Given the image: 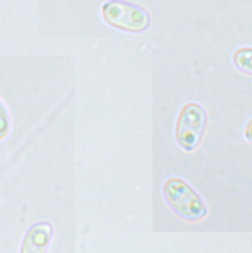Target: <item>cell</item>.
Instances as JSON below:
<instances>
[{
    "label": "cell",
    "instance_id": "obj_7",
    "mask_svg": "<svg viewBox=\"0 0 252 253\" xmlns=\"http://www.w3.org/2000/svg\"><path fill=\"white\" fill-rule=\"evenodd\" d=\"M243 133L245 140L252 145V116L245 124Z\"/></svg>",
    "mask_w": 252,
    "mask_h": 253
},
{
    "label": "cell",
    "instance_id": "obj_3",
    "mask_svg": "<svg viewBox=\"0 0 252 253\" xmlns=\"http://www.w3.org/2000/svg\"><path fill=\"white\" fill-rule=\"evenodd\" d=\"M103 19L113 28L142 33L151 25V16L144 7L125 1H106L102 7Z\"/></svg>",
    "mask_w": 252,
    "mask_h": 253
},
{
    "label": "cell",
    "instance_id": "obj_1",
    "mask_svg": "<svg viewBox=\"0 0 252 253\" xmlns=\"http://www.w3.org/2000/svg\"><path fill=\"white\" fill-rule=\"evenodd\" d=\"M162 194L172 212L184 221L198 222L208 215V207L202 196L181 178L166 179L162 186Z\"/></svg>",
    "mask_w": 252,
    "mask_h": 253
},
{
    "label": "cell",
    "instance_id": "obj_6",
    "mask_svg": "<svg viewBox=\"0 0 252 253\" xmlns=\"http://www.w3.org/2000/svg\"><path fill=\"white\" fill-rule=\"evenodd\" d=\"M11 128L10 114L4 102L0 98V141L8 136Z\"/></svg>",
    "mask_w": 252,
    "mask_h": 253
},
{
    "label": "cell",
    "instance_id": "obj_5",
    "mask_svg": "<svg viewBox=\"0 0 252 253\" xmlns=\"http://www.w3.org/2000/svg\"><path fill=\"white\" fill-rule=\"evenodd\" d=\"M232 59L234 66L238 71L252 76V46H244L235 50Z\"/></svg>",
    "mask_w": 252,
    "mask_h": 253
},
{
    "label": "cell",
    "instance_id": "obj_4",
    "mask_svg": "<svg viewBox=\"0 0 252 253\" xmlns=\"http://www.w3.org/2000/svg\"><path fill=\"white\" fill-rule=\"evenodd\" d=\"M53 236V227L49 221L31 224L24 235L19 253H48Z\"/></svg>",
    "mask_w": 252,
    "mask_h": 253
},
{
    "label": "cell",
    "instance_id": "obj_2",
    "mask_svg": "<svg viewBox=\"0 0 252 253\" xmlns=\"http://www.w3.org/2000/svg\"><path fill=\"white\" fill-rule=\"evenodd\" d=\"M207 112L203 106L190 102L183 106L175 124V137L184 152H195L202 143L207 125Z\"/></svg>",
    "mask_w": 252,
    "mask_h": 253
}]
</instances>
